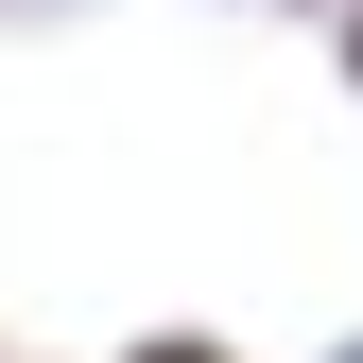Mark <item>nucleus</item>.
<instances>
[{
  "mask_svg": "<svg viewBox=\"0 0 363 363\" xmlns=\"http://www.w3.org/2000/svg\"><path fill=\"white\" fill-rule=\"evenodd\" d=\"M121 363H242V346H208V329H156V346H121Z\"/></svg>",
  "mask_w": 363,
  "mask_h": 363,
  "instance_id": "nucleus-1",
  "label": "nucleus"
},
{
  "mask_svg": "<svg viewBox=\"0 0 363 363\" xmlns=\"http://www.w3.org/2000/svg\"><path fill=\"white\" fill-rule=\"evenodd\" d=\"M329 363H363V346H329Z\"/></svg>",
  "mask_w": 363,
  "mask_h": 363,
  "instance_id": "nucleus-2",
  "label": "nucleus"
}]
</instances>
